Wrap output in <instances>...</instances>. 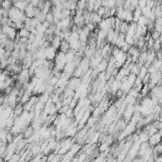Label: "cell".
<instances>
[{
    "label": "cell",
    "mask_w": 162,
    "mask_h": 162,
    "mask_svg": "<svg viewBox=\"0 0 162 162\" xmlns=\"http://www.w3.org/2000/svg\"><path fill=\"white\" fill-rule=\"evenodd\" d=\"M81 148H82V146H81L80 143H74L73 146L71 147V149L69 151H68L67 154H65V157L63 159L64 160H72L73 159V157L74 155H76V154L78 155V153L81 150Z\"/></svg>",
    "instance_id": "obj_1"
},
{
    "label": "cell",
    "mask_w": 162,
    "mask_h": 162,
    "mask_svg": "<svg viewBox=\"0 0 162 162\" xmlns=\"http://www.w3.org/2000/svg\"><path fill=\"white\" fill-rule=\"evenodd\" d=\"M1 32L5 33L9 38L11 40H15L16 38V35L18 33V30L15 29L14 27H11V26H2V30Z\"/></svg>",
    "instance_id": "obj_2"
},
{
    "label": "cell",
    "mask_w": 162,
    "mask_h": 162,
    "mask_svg": "<svg viewBox=\"0 0 162 162\" xmlns=\"http://www.w3.org/2000/svg\"><path fill=\"white\" fill-rule=\"evenodd\" d=\"M135 113V104H128L123 112V119L126 122H129Z\"/></svg>",
    "instance_id": "obj_3"
},
{
    "label": "cell",
    "mask_w": 162,
    "mask_h": 162,
    "mask_svg": "<svg viewBox=\"0 0 162 162\" xmlns=\"http://www.w3.org/2000/svg\"><path fill=\"white\" fill-rule=\"evenodd\" d=\"M149 143H150V145L152 147H154V146L157 145L158 143H160L162 141V131L159 130L158 132H157L154 135L150 136V138H149Z\"/></svg>",
    "instance_id": "obj_4"
},
{
    "label": "cell",
    "mask_w": 162,
    "mask_h": 162,
    "mask_svg": "<svg viewBox=\"0 0 162 162\" xmlns=\"http://www.w3.org/2000/svg\"><path fill=\"white\" fill-rule=\"evenodd\" d=\"M57 55V48H55L53 46H49L46 48V60L54 61V59Z\"/></svg>",
    "instance_id": "obj_5"
},
{
    "label": "cell",
    "mask_w": 162,
    "mask_h": 162,
    "mask_svg": "<svg viewBox=\"0 0 162 162\" xmlns=\"http://www.w3.org/2000/svg\"><path fill=\"white\" fill-rule=\"evenodd\" d=\"M99 30H109V29L112 28L111 23V18H102L101 23L99 24Z\"/></svg>",
    "instance_id": "obj_6"
},
{
    "label": "cell",
    "mask_w": 162,
    "mask_h": 162,
    "mask_svg": "<svg viewBox=\"0 0 162 162\" xmlns=\"http://www.w3.org/2000/svg\"><path fill=\"white\" fill-rule=\"evenodd\" d=\"M102 59H104V58H102V56H101V57L93 56V57L90 59V67H91L92 69H95V68H97L99 64L102 61Z\"/></svg>",
    "instance_id": "obj_7"
},
{
    "label": "cell",
    "mask_w": 162,
    "mask_h": 162,
    "mask_svg": "<svg viewBox=\"0 0 162 162\" xmlns=\"http://www.w3.org/2000/svg\"><path fill=\"white\" fill-rule=\"evenodd\" d=\"M107 67H108V61L106 60V59H102V61L99 64L98 67L95 68V69L97 70L98 73L99 74V73H102V72H104V71H106Z\"/></svg>",
    "instance_id": "obj_8"
},
{
    "label": "cell",
    "mask_w": 162,
    "mask_h": 162,
    "mask_svg": "<svg viewBox=\"0 0 162 162\" xmlns=\"http://www.w3.org/2000/svg\"><path fill=\"white\" fill-rule=\"evenodd\" d=\"M62 41H63V39L61 38L60 35H54L53 39L51 40V46H53L55 48L59 49V48H60L61 44H62Z\"/></svg>",
    "instance_id": "obj_9"
},
{
    "label": "cell",
    "mask_w": 162,
    "mask_h": 162,
    "mask_svg": "<svg viewBox=\"0 0 162 162\" xmlns=\"http://www.w3.org/2000/svg\"><path fill=\"white\" fill-rule=\"evenodd\" d=\"M71 49L70 48V44L68 41H67V40H63L62 41V44H61V46H60V48H59V50H61V51H63V52H68Z\"/></svg>",
    "instance_id": "obj_10"
},
{
    "label": "cell",
    "mask_w": 162,
    "mask_h": 162,
    "mask_svg": "<svg viewBox=\"0 0 162 162\" xmlns=\"http://www.w3.org/2000/svg\"><path fill=\"white\" fill-rule=\"evenodd\" d=\"M91 20H92V23H94L95 25H99L101 23V21L102 20V17L101 15L98 14L97 11H92L91 12Z\"/></svg>",
    "instance_id": "obj_11"
},
{
    "label": "cell",
    "mask_w": 162,
    "mask_h": 162,
    "mask_svg": "<svg viewBox=\"0 0 162 162\" xmlns=\"http://www.w3.org/2000/svg\"><path fill=\"white\" fill-rule=\"evenodd\" d=\"M34 6L30 3V4L28 5V7L26 8V10H25V13H26L27 17H30V18H32L34 17Z\"/></svg>",
    "instance_id": "obj_12"
},
{
    "label": "cell",
    "mask_w": 162,
    "mask_h": 162,
    "mask_svg": "<svg viewBox=\"0 0 162 162\" xmlns=\"http://www.w3.org/2000/svg\"><path fill=\"white\" fill-rule=\"evenodd\" d=\"M141 15H142V10H141V9L139 7L136 8V10L134 11V12H133V21L136 23Z\"/></svg>",
    "instance_id": "obj_13"
},
{
    "label": "cell",
    "mask_w": 162,
    "mask_h": 162,
    "mask_svg": "<svg viewBox=\"0 0 162 162\" xmlns=\"http://www.w3.org/2000/svg\"><path fill=\"white\" fill-rule=\"evenodd\" d=\"M149 22H150L149 18L144 16V15L142 14L141 16L139 17V19L138 20V22H136V24L139 25V26H141V27H145V26H147V25L149 24Z\"/></svg>",
    "instance_id": "obj_14"
},
{
    "label": "cell",
    "mask_w": 162,
    "mask_h": 162,
    "mask_svg": "<svg viewBox=\"0 0 162 162\" xmlns=\"http://www.w3.org/2000/svg\"><path fill=\"white\" fill-rule=\"evenodd\" d=\"M162 154V141L160 143H158L157 145L154 146L153 148V155H158Z\"/></svg>",
    "instance_id": "obj_15"
},
{
    "label": "cell",
    "mask_w": 162,
    "mask_h": 162,
    "mask_svg": "<svg viewBox=\"0 0 162 162\" xmlns=\"http://www.w3.org/2000/svg\"><path fill=\"white\" fill-rule=\"evenodd\" d=\"M129 24L128 22L126 21H122L120 24V33H125L127 32V30H128V28H129Z\"/></svg>",
    "instance_id": "obj_16"
},
{
    "label": "cell",
    "mask_w": 162,
    "mask_h": 162,
    "mask_svg": "<svg viewBox=\"0 0 162 162\" xmlns=\"http://www.w3.org/2000/svg\"><path fill=\"white\" fill-rule=\"evenodd\" d=\"M148 74V68L145 67V65H143L140 68V71H139L138 75V78H139L140 80H143L144 79V77Z\"/></svg>",
    "instance_id": "obj_17"
},
{
    "label": "cell",
    "mask_w": 162,
    "mask_h": 162,
    "mask_svg": "<svg viewBox=\"0 0 162 162\" xmlns=\"http://www.w3.org/2000/svg\"><path fill=\"white\" fill-rule=\"evenodd\" d=\"M153 49H154L155 51H160L161 49H162V43L160 42V40L159 39H157V40H155V45L154 46H153Z\"/></svg>",
    "instance_id": "obj_18"
},
{
    "label": "cell",
    "mask_w": 162,
    "mask_h": 162,
    "mask_svg": "<svg viewBox=\"0 0 162 162\" xmlns=\"http://www.w3.org/2000/svg\"><path fill=\"white\" fill-rule=\"evenodd\" d=\"M18 33H19L20 37H28V38H29V36H30V32L25 27L23 28V29H21V30H18Z\"/></svg>",
    "instance_id": "obj_19"
},
{
    "label": "cell",
    "mask_w": 162,
    "mask_h": 162,
    "mask_svg": "<svg viewBox=\"0 0 162 162\" xmlns=\"http://www.w3.org/2000/svg\"><path fill=\"white\" fill-rule=\"evenodd\" d=\"M13 6V3L10 0H4V1H2V8L6 9V10H10V9Z\"/></svg>",
    "instance_id": "obj_20"
},
{
    "label": "cell",
    "mask_w": 162,
    "mask_h": 162,
    "mask_svg": "<svg viewBox=\"0 0 162 162\" xmlns=\"http://www.w3.org/2000/svg\"><path fill=\"white\" fill-rule=\"evenodd\" d=\"M141 10H142V14L144 15V16L148 17V18L150 17V15L152 13V9L151 8H149L148 6H145V7L142 8Z\"/></svg>",
    "instance_id": "obj_21"
},
{
    "label": "cell",
    "mask_w": 162,
    "mask_h": 162,
    "mask_svg": "<svg viewBox=\"0 0 162 162\" xmlns=\"http://www.w3.org/2000/svg\"><path fill=\"white\" fill-rule=\"evenodd\" d=\"M153 65H154V67L157 68V70H159V68H160V67L162 65V60H160V59H155V60L154 61V63L152 64Z\"/></svg>",
    "instance_id": "obj_22"
},
{
    "label": "cell",
    "mask_w": 162,
    "mask_h": 162,
    "mask_svg": "<svg viewBox=\"0 0 162 162\" xmlns=\"http://www.w3.org/2000/svg\"><path fill=\"white\" fill-rule=\"evenodd\" d=\"M152 33V38L154 39V40H157V39H159V37H160V32H158L157 30H154L153 32H151Z\"/></svg>",
    "instance_id": "obj_23"
},
{
    "label": "cell",
    "mask_w": 162,
    "mask_h": 162,
    "mask_svg": "<svg viewBox=\"0 0 162 162\" xmlns=\"http://www.w3.org/2000/svg\"><path fill=\"white\" fill-rule=\"evenodd\" d=\"M20 158H21V155L20 154H14L12 155V157L11 158L10 162H14V161H20Z\"/></svg>",
    "instance_id": "obj_24"
},
{
    "label": "cell",
    "mask_w": 162,
    "mask_h": 162,
    "mask_svg": "<svg viewBox=\"0 0 162 162\" xmlns=\"http://www.w3.org/2000/svg\"><path fill=\"white\" fill-rule=\"evenodd\" d=\"M97 12H98L99 15H101V16L102 17V16H104V12H105V7H104V6H101V7L99 8V10L97 11Z\"/></svg>",
    "instance_id": "obj_25"
},
{
    "label": "cell",
    "mask_w": 162,
    "mask_h": 162,
    "mask_svg": "<svg viewBox=\"0 0 162 162\" xmlns=\"http://www.w3.org/2000/svg\"><path fill=\"white\" fill-rule=\"evenodd\" d=\"M157 68H155V67H154V65H151V67H148V72L149 73H150V74H152V73H155V72H157Z\"/></svg>",
    "instance_id": "obj_26"
},
{
    "label": "cell",
    "mask_w": 162,
    "mask_h": 162,
    "mask_svg": "<svg viewBox=\"0 0 162 162\" xmlns=\"http://www.w3.org/2000/svg\"><path fill=\"white\" fill-rule=\"evenodd\" d=\"M159 71H160V72H161V74H162V65H161V67H160V68H159Z\"/></svg>",
    "instance_id": "obj_27"
}]
</instances>
